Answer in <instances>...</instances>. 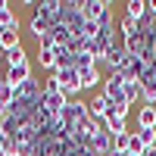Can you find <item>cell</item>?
Returning a JSON list of instances; mask_svg holds the SVG:
<instances>
[{
  "instance_id": "3957f363",
  "label": "cell",
  "mask_w": 156,
  "mask_h": 156,
  "mask_svg": "<svg viewBox=\"0 0 156 156\" xmlns=\"http://www.w3.org/2000/svg\"><path fill=\"white\" fill-rule=\"evenodd\" d=\"M37 66H41L47 75L56 72V44L50 41V37H44V41L37 44Z\"/></svg>"
},
{
  "instance_id": "603a6c76",
  "label": "cell",
  "mask_w": 156,
  "mask_h": 156,
  "mask_svg": "<svg viewBox=\"0 0 156 156\" xmlns=\"http://www.w3.org/2000/svg\"><path fill=\"white\" fill-rule=\"evenodd\" d=\"M134 31H137V19H131V16H119V34L128 37V34H134Z\"/></svg>"
},
{
  "instance_id": "5b68a950",
  "label": "cell",
  "mask_w": 156,
  "mask_h": 156,
  "mask_svg": "<svg viewBox=\"0 0 156 156\" xmlns=\"http://www.w3.org/2000/svg\"><path fill=\"white\" fill-rule=\"evenodd\" d=\"M87 103L84 100H69V106H66V112H62V122H66V128H75L81 119H87Z\"/></svg>"
},
{
  "instance_id": "52a82bcc",
  "label": "cell",
  "mask_w": 156,
  "mask_h": 156,
  "mask_svg": "<svg viewBox=\"0 0 156 156\" xmlns=\"http://www.w3.org/2000/svg\"><path fill=\"white\" fill-rule=\"evenodd\" d=\"M50 28H53V22H50L47 16H41V12H31V19H28V31L37 44L44 41V37H50Z\"/></svg>"
},
{
  "instance_id": "7a4b0ae2",
  "label": "cell",
  "mask_w": 156,
  "mask_h": 156,
  "mask_svg": "<svg viewBox=\"0 0 156 156\" xmlns=\"http://www.w3.org/2000/svg\"><path fill=\"white\" fill-rule=\"evenodd\" d=\"M78 9H81L84 22H100L112 9V3H109V0H78Z\"/></svg>"
},
{
  "instance_id": "ba28073f",
  "label": "cell",
  "mask_w": 156,
  "mask_h": 156,
  "mask_svg": "<svg viewBox=\"0 0 156 156\" xmlns=\"http://www.w3.org/2000/svg\"><path fill=\"white\" fill-rule=\"evenodd\" d=\"M19 28H22V25L16 22V25H9V28H3V31H0V53H9V50L22 47V37H19Z\"/></svg>"
},
{
  "instance_id": "4fadbf2b",
  "label": "cell",
  "mask_w": 156,
  "mask_h": 156,
  "mask_svg": "<svg viewBox=\"0 0 156 156\" xmlns=\"http://www.w3.org/2000/svg\"><path fill=\"white\" fill-rule=\"evenodd\" d=\"M144 66H147V59H144V56H128L125 69H122L125 81H140V75H144Z\"/></svg>"
},
{
  "instance_id": "6da1fadb",
  "label": "cell",
  "mask_w": 156,
  "mask_h": 156,
  "mask_svg": "<svg viewBox=\"0 0 156 156\" xmlns=\"http://www.w3.org/2000/svg\"><path fill=\"white\" fill-rule=\"evenodd\" d=\"M125 62H128V53H125V47H122V37L115 41L106 53H103V59H100V69H103V75H112V72H122L125 69Z\"/></svg>"
},
{
  "instance_id": "277c9868",
  "label": "cell",
  "mask_w": 156,
  "mask_h": 156,
  "mask_svg": "<svg viewBox=\"0 0 156 156\" xmlns=\"http://www.w3.org/2000/svg\"><path fill=\"white\" fill-rule=\"evenodd\" d=\"M34 75V69H31V62H25V66H9L6 72H3V78L9 81V87H12V94H16V90L28 81V78Z\"/></svg>"
},
{
  "instance_id": "d4e9b609",
  "label": "cell",
  "mask_w": 156,
  "mask_h": 156,
  "mask_svg": "<svg viewBox=\"0 0 156 156\" xmlns=\"http://www.w3.org/2000/svg\"><path fill=\"white\" fill-rule=\"evenodd\" d=\"M12 103V87H9V81L3 75H0V106H9Z\"/></svg>"
},
{
  "instance_id": "484cf974",
  "label": "cell",
  "mask_w": 156,
  "mask_h": 156,
  "mask_svg": "<svg viewBox=\"0 0 156 156\" xmlns=\"http://www.w3.org/2000/svg\"><path fill=\"white\" fill-rule=\"evenodd\" d=\"M128 137H131V131L115 134V137H112V150H115V153H128Z\"/></svg>"
},
{
  "instance_id": "8992f818",
  "label": "cell",
  "mask_w": 156,
  "mask_h": 156,
  "mask_svg": "<svg viewBox=\"0 0 156 156\" xmlns=\"http://www.w3.org/2000/svg\"><path fill=\"white\" fill-rule=\"evenodd\" d=\"M62 6H66V0H41V3H34L31 12H41L56 25V22H62Z\"/></svg>"
},
{
  "instance_id": "7c38bea8",
  "label": "cell",
  "mask_w": 156,
  "mask_h": 156,
  "mask_svg": "<svg viewBox=\"0 0 156 156\" xmlns=\"http://www.w3.org/2000/svg\"><path fill=\"white\" fill-rule=\"evenodd\" d=\"M90 150H94V156H109L112 153V134L109 131H97L90 137Z\"/></svg>"
},
{
  "instance_id": "4dcf8cb0",
  "label": "cell",
  "mask_w": 156,
  "mask_h": 156,
  "mask_svg": "<svg viewBox=\"0 0 156 156\" xmlns=\"http://www.w3.org/2000/svg\"><path fill=\"white\" fill-rule=\"evenodd\" d=\"M153 109H156V103H153Z\"/></svg>"
},
{
  "instance_id": "ffe728a7",
  "label": "cell",
  "mask_w": 156,
  "mask_h": 156,
  "mask_svg": "<svg viewBox=\"0 0 156 156\" xmlns=\"http://www.w3.org/2000/svg\"><path fill=\"white\" fill-rule=\"evenodd\" d=\"M41 84H44V94H62V84H59V75L56 72H50Z\"/></svg>"
},
{
  "instance_id": "4316f807",
  "label": "cell",
  "mask_w": 156,
  "mask_h": 156,
  "mask_svg": "<svg viewBox=\"0 0 156 156\" xmlns=\"http://www.w3.org/2000/svg\"><path fill=\"white\" fill-rule=\"evenodd\" d=\"M144 144H140V137H137V131H131V137H128V153H134V156H144Z\"/></svg>"
},
{
  "instance_id": "f546056e",
  "label": "cell",
  "mask_w": 156,
  "mask_h": 156,
  "mask_svg": "<svg viewBox=\"0 0 156 156\" xmlns=\"http://www.w3.org/2000/svg\"><path fill=\"white\" fill-rule=\"evenodd\" d=\"M125 156H134V153H125Z\"/></svg>"
},
{
  "instance_id": "2e32d148",
  "label": "cell",
  "mask_w": 156,
  "mask_h": 156,
  "mask_svg": "<svg viewBox=\"0 0 156 156\" xmlns=\"http://www.w3.org/2000/svg\"><path fill=\"white\" fill-rule=\"evenodd\" d=\"M137 128H156V109L153 106H137Z\"/></svg>"
},
{
  "instance_id": "1f68e13d",
  "label": "cell",
  "mask_w": 156,
  "mask_h": 156,
  "mask_svg": "<svg viewBox=\"0 0 156 156\" xmlns=\"http://www.w3.org/2000/svg\"><path fill=\"white\" fill-rule=\"evenodd\" d=\"M3 156H6V153H3Z\"/></svg>"
},
{
  "instance_id": "9a60e30c",
  "label": "cell",
  "mask_w": 156,
  "mask_h": 156,
  "mask_svg": "<svg viewBox=\"0 0 156 156\" xmlns=\"http://www.w3.org/2000/svg\"><path fill=\"white\" fill-rule=\"evenodd\" d=\"M50 41H53V44H72V31H69V25H66V22H56L53 28H50Z\"/></svg>"
},
{
  "instance_id": "9c48e42d",
  "label": "cell",
  "mask_w": 156,
  "mask_h": 156,
  "mask_svg": "<svg viewBox=\"0 0 156 156\" xmlns=\"http://www.w3.org/2000/svg\"><path fill=\"white\" fill-rule=\"evenodd\" d=\"M66 106H69V97L66 94H44V109L53 115V119H62Z\"/></svg>"
},
{
  "instance_id": "44dd1931",
  "label": "cell",
  "mask_w": 156,
  "mask_h": 156,
  "mask_svg": "<svg viewBox=\"0 0 156 156\" xmlns=\"http://www.w3.org/2000/svg\"><path fill=\"white\" fill-rule=\"evenodd\" d=\"M134 131H137L140 144H144L147 150H153V147H156V128H134Z\"/></svg>"
},
{
  "instance_id": "30bf717a",
  "label": "cell",
  "mask_w": 156,
  "mask_h": 156,
  "mask_svg": "<svg viewBox=\"0 0 156 156\" xmlns=\"http://www.w3.org/2000/svg\"><path fill=\"white\" fill-rule=\"evenodd\" d=\"M87 112H90V119H97V122L109 115V100L103 97V90H100V94H94V97L87 100Z\"/></svg>"
},
{
  "instance_id": "5bb4252c",
  "label": "cell",
  "mask_w": 156,
  "mask_h": 156,
  "mask_svg": "<svg viewBox=\"0 0 156 156\" xmlns=\"http://www.w3.org/2000/svg\"><path fill=\"white\" fill-rule=\"evenodd\" d=\"M19 16H16V9H12V3H6V0H0V31L9 28V25H16Z\"/></svg>"
},
{
  "instance_id": "f1b7e54d",
  "label": "cell",
  "mask_w": 156,
  "mask_h": 156,
  "mask_svg": "<svg viewBox=\"0 0 156 156\" xmlns=\"http://www.w3.org/2000/svg\"><path fill=\"white\" fill-rule=\"evenodd\" d=\"M3 147H6V137L0 134V156H3Z\"/></svg>"
},
{
  "instance_id": "d6986e66",
  "label": "cell",
  "mask_w": 156,
  "mask_h": 156,
  "mask_svg": "<svg viewBox=\"0 0 156 156\" xmlns=\"http://www.w3.org/2000/svg\"><path fill=\"white\" fill-rule=\"evenodd\" d=\"M103 122H106V131H109L112 137H115V134H125V131H128V119H119V115H106Z\"/></svg>"
},
{
  "instance_id": "7402d4cb",
  "label": "cell",
  "mask_w": 156,
  "mask_h": 156,
  "mask_svg": "<svg viewBox=\"0 0 156 156\" xmlns=\"http://www.w3.org/2000/svg\"><path fill=\"white\" fill-rule=\"evenodd\" d=\"M122 90H125L128 106H134V103L140 100V84H137V81H125V87H122Z\"/></svg>"
},
{
  "instance_id": "83f0119b",
  "label": "cell",
  "mask_w": 156,
  "mask_h": 156,
  "mask_svg": "<svg viewBox=\"0 0 156 156\" xmlns=\"http://www.w3.org/2000/svg\"><path fill=\"white\" fill-rule=\"evenodd\" d=\"M147 12H150V16H156V0H147Z\"/></svg>"
},
{
  "instance_id": "ac0fdd59",
  "label": "cell",
  "mask_w": 156,
  "mask_h": 156,
  "mask_svg": "<svg viewBox=\"0 0 156 156\" xmlns=\"http://www.w3.org/2000/svg\"><path fill=\"white\" fill-rule=\"evenodd\" d=\"M3 62H6V69L9 66H25V62H28L25 47H16V50H9V53H3Z\"/></svg>"
},
{
  "instance_id": "cb8c5ba5",
  "label": "cell",
  "mask_w": 156,
  "mask_h": 156,
  "mask_svg": "<svg viewBox=\"0 0 156 156\" xmlns=\"http://www.w3.org/2000/svg\"><path fill=\"white\" fill-rule=\"evenodd\" d=\"M94 66H97V62H94L90 53H84V50H81V53H75V69H78V72H87V69H94Z\"/></svg>"
},
{
  "instance_id": "e0dca14e",
  "label": "cell",
  "mask_w": 156,
  "mask_h": 156,
  "mask_svg": "<svg viewBox=\"0 0 156 156\" xmlns=\"http://www.w3.org/2000/svg\"><path fill=\"white\" fill-rule=\"evenodd\" d=\"M125 16H131V19H144L147 16V0H128L125 3Z\"/></svg>"
},
{
  "instance_id": "8fae6325",
  "label": "cell",
  "mask_w": 156,
  "mask_h": 156,
  "mask_svg": "<svg viewBox=\"0 0 156 156\" xmlns=\"http://www.w3.org/2000/svg\"><path fill=\"white\" fill-rule=\"evenodd\" d=\"M103 69L94 66V69H87V72H78V84H81V90H94L97 84H103Z\"/></svg>"
}]
</instances>
